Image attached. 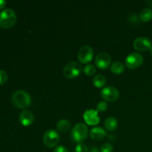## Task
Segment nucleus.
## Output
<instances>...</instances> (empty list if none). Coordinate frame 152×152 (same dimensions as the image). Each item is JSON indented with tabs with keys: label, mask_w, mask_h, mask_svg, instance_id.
<instances>
[{
	"label": "nucleus",
	"mask_w": 152,
	"mask_h": 152,
	"mask_svg": "<svg viewBox=\"0 0 152 152\" xmlns=\"http://www.w3.org/2000/svg\"><path fill=\"white\" fill-rule=\"evenodd\" d=\"M88 134V129L87 126L83 123H78L75 125L71 130V137L74 142L80 143L86 140Z\"/></svg>",
	"instance_id": "nucleus-3"
},
{
	"label": "nucleus",
	"mask_w": 152,
	"mask_h": 152,
	"mask_svg": "<svg viewBox=\"0 0 152 152\" xmlns=\"http://www.w3.org/2000/svg\"><path fill=\"white\" fill-rule=\"evenodd\" d=\"M151 55H152V47H151Z\"/></svg>",
	"instance_id": "nucleus-29"
},
{
	"label": "nucleus",
	"mask_w": 152,
	"mask_h": 152,
	"mask_svg": "<svg viewBox=\"0 0 152 152\" xmlns=\"http://www.w3.org/2000/svg\"><path fill=\"white\" fill-rule=\"evenodd\" d=\"M8 80L7 74L4 70H0V86L4 85Z\"/></svg>",
	"instance_id": "nucleus-21"
},
{
	"label": "nucleus",
	"mask_w": 152,
	"mask_h": 152,
	"mask_svg": "<svg viewBox=\"0 0 152 152\" xmlns=\"http://www.w3.org/2000/svg\"><path fill=\"white\" fill-rule=\"evenodd\" d=\"M101 97L106 102H115L120 96L119 91L113 86H107L102 89Z\"/></svg>",
	"instance_id": "nucleus-6"
},
{
	"label": "nucleus",
	"mask_w": 152,
	"mask_h": 152,
	"mask_svg": "<svg viewBox=\"0 0 152 152\" xmlns=\"http://www.w3.org/2000/svg\"><path fill=\"white\" fill-rule=\"evenodd\" d=\"M19 122L23 126H30L34 121V115L29 110H23L19 115Z\"/></svg>",
	"instance_id": "nucleus-12"
},
{
	"label": "nucleus",
	"mask_w": 152,
	"mask_h": 152,
	"mask_svg": "<svg viewBox=\"0 0 152 152\" xmlns=\"http://www.w3.org/2000/svg\"><path fill=\"white\" fill-rule=\"evenodd\" d=\"M94 50L89 45H84L78 52V59L81 63L87 64L93 59Z\"/></svg>",
	"instance_id": "nucleus-8"
},
{
	"label": "nucleus",
	"mask_w": 152,
	"mask_h": 152,
	"mask_svg": "<svg viewBox=\"0 0 152 152\" xmlns=\"http://www.w3.org/2000/svg\"><path fill=\"white\" fill-rule=\"evenodd\" d=\"M133 46L135 50L138 51L145 52L148 50H151L152 47V42L151 39L147 37H138L134 41Z\"/></svg>",
	"instance_id": "nucleus-9"
},
{
	"label": "nucleus",
	"mask_w": 152,
	"mask_h": 152,
	"mask_svg": "<svg viewBox=\"0 0 152 152\" xmlns=\"http://www.w3.org/2000/svg\"><path fill=\"white\" fill-rule=\"evenodd\" d=\"M125 63L127 68L135 69L139 68L143 63V56L139 53H132L126 58Z\"/></svg>",
	"instance_id": "nucleus-7"
},
{
	"label": "nucleus",
	"mask_w": 152,
	"mask_h": 152,
	"mask_svg": "<svg viewBox=\"0 0 152 152\" xmlns=\"http://www.w3.org/2000/svg\"><path fill=\"white\" fill-rule=\"evenodd\" d=\"M53 152H68L67 148L63 145H58L54 148Z\"/></svg>",
	"instance_id": "nucleus-25"
},
{
	"label": "nucleus",
	"mask_w": 152,
	"mask_h": 152,
	"mask_svg": "<svg viewBox=\"0 0 152 152\" xmlns=\"http://www.w3.org/2000/svg\"><path fill=\"white\" fill-rule=\"evenodd\" d=\"M83 72L87 76H93L96 72V68L93 65H87L83 68Z\"/></svg>",
	"instance_id": "nucleus-19"
},
{
	"label": "nucleus",
	"mask_w": 152,
	"mask_h": 152,
	"mask_svg": "<svg viewBox=\"0 0 152 152\" xmlns=\"http://www.w3.org/2000/svg\"><path fill=\"white\" fill-rule=\"evenodd\" d=\"M111 58L106 52H101L95 58V65L99 69H106L111 65Z\"/></svg>",
	"instance_id": "nucleus-10"
},
{
	"label": "nucleus",
	"mask_w": 152,
	"mask_h": 152,
	"mask_svg": "<svg viewBox=\"0 0 152 152\" xmlns=\"http://www.w3.org/2000/svg\"><path fill=\"white\" fill-rule=\"evenodd\" d=\"M111 71L115 74H120L124 72L125 66L122 62H115L111 65Z\"/></svg>",
	"instance_id": "nucleus-18"
},
{
	"label": "nucleus",
	"mask_w": 152,
	"mask_h": 152,
	"mask_svg": "<svg viewBox=\"0 0 152 152\" xmlns=\"http://www.w3.org/2000/svg\"><path fill=\"white\" fill-rule=\"evenodd\" d=\"M107 108H108V104L105 101L99 102L96 105V111L97 112H102V111H106Z\"/></svg>",
	"instance_id": "nucleus-23"
},
{
	"label": "nucleus",
	"mask_w": 152,
	"mask_h": 152,
	"mask_svg": "<svg viewBox=\"0 0 152 152\" xmlns=\"http://www.w3.org/2000/svg\"><path fill=\"white\" fill-rule=\"evenodd\" d=\"M113 150H114L113 145L108 142L103 143L100 148L101 152H113Z\"/></svg>",
	"instance_id": "nucleus-22"
},
{
	"label": "nucleus",
	"mask_w": 152,
	"mask_h": 152,
	"mask_svg": "<svg viewBox=\"0 0 152 152\" xmlns=\"http://www.w3.org/2000/svg\"><path fill=\"white\" fill-rule=\"evenodd\" d=\"M93 84L96 88H102L106 84V78L102 74L96 75L93 78Z\"/></svg>",
	"instance_id": "nucleus-16"
},
{
	"label": "nucleus",
	"mask_w": 152,
	"mask_h": 152,
	"mask_svg": "<svg viewBox=\"0 0 152 152\" xmlns=\"http://www.w3.org/2000/svg\"><path fill=\"white\" fill-rule=\"evenodd\" d=\"M140 19L142 22H149L152 19V10L150 8H145L140 12L139 15Z\"/></svg>",
	"instance_id": "nucleus-17"
},
{
	"label": "nucleus",
	"mask_w": 152,
	"mask_h": 152,
	"mask_svg": "<svg viewBox=\"0 0 152 152\" xmlns=\"http://www.w3.org/2000/svg\"><path fill=\"white\" fill-rule=\"evenodd\" d=\"M106 132L101 127H94L91 130L90 136L92 140L95 141H100L105 138Z\"/></svg>",
	"instance_id": "nucleus-13"
},
{
	"label": "nucleus",
	"mask_w": 152,
	"mask_h": 152,
	"mask_svg": "<svg viewBox=\"0 0 152 152\" xmlns=\"http://www.w3.org/2000/svg\"><path fill=\"white\" fill-rule=\"evenodd\" d=\"M16 14L11 9H5L0 13V27L8 29L15 25L16 22Z\"/></svg>",
	"instance_id": "nucleus-2"
},
{
	"label": "nucleus",
	"mask_w": 152,
	"mask_h": 152,
	"mask_svg": "<svg viewBox=\"0 0 152 152\" xmlns=\"http://www.w3.org/2000/svg\"><path fill=\"white\" fill-rule=\"evenodd\" d=\"M56 128L61 132H67L71 129V123L68 120L62 119L60 120L56 124Z\"/></svg>",
	"instance_id": "nucleus-15"
},
{
	"label": "nucleus",
	"mask_w": 152,
	"mask_h": 152,
	"mask_svg": "<svg viewBox=\"0 0 152 152\" xmlns=\"http://www.w3.org/2000/svg\"><path fill=\"white\" fill-rule=\"evenodd\" d=\"M81 64L76 61H71L66 64L63 70V74L66 78L68 79H74L78 77L82 72Z\"/></svg>",
	"instance_id": "nucleus-4"
},
{
	"label": "nucleus",
	"mask_w": 152,
	"mask_h": 152,
	"mask_svg": "<svg viewBox=\"0 0 152 152\" xmlns=\"http://www.w3.org/2000/svg\"><path fill=\"white\" fill-rule=\"evenodd\" d=\"M83 118H84L85 122L89 126H96L99 124L100 121V118L99 117L98 112L96 110L94 109H89L85 111L83 114Z\"/></svg>",
	"instance_id": "nucleus-11"
},
{
	"label": "nucleus",
	"mask_w": 152,
	"mask_h": 152,
	"mask_svg": "<svg viewBox=\"0 0 152 152\" xmlns=\"http://www.w3.org/2000/svg\"><path fill=\"white\" fill-rule=\"evenodd\" d=\"M60 140L59 133L54 129H49L45 132L43 136V143L47 148H54Z\"/></svg>",
	"instance_id": "nucleus-5"
},
{
	"label": "nucleus",
	"mask_w": 152,
	"mask_h": 152,
	"mask_svg": "<svg viewBox=\"0 0 152 152\" xmlns=\"http://www.w3.org/2000/svg\"><path fill=\"white\" fill-rule=\"evenodd\" d=\"M146 3L148 5L150 6V7H152V0H148V1H146Z\"/></svg>",
	"instance_id": "nucleus-28"
},
{
	"label": "nucleus",
	"mask_w": 152,
	"mask_h": 152,
	"mask_svg": "<svg viewBox=\"0 0 152 152\" xmlns=\"http://www.w3.org/2000/svg\"><path fill=\"white\" fill-rule=\"evenodd\" d=\"M12 104L19 109H25L31 103V97L25 91L19 90L15 92L11 97Z\"/></svg>",
	"instance_id": "nucleus-1"
},
{
	"label": "nucleus",
	"mask_w": 152,
	"mask_h": 152,
	"mask_svg": "<svg viewBox=\"0 0 152 152\" xmlns=\"http://www.w3.org/2000/svg\"><path fill=\"white\" fill-rule=\"evenodd\" d=\"M118 126V122L115 117H109L105 120V127L109 132H113L115 130Z\"/></svg>",
	"instance_id": "nucleus-14"
},
{
	"label": "nucleus",
	"mask_w": 152,
	"mask_h": 152,
	"mask_svg": "<svg viewBox=\"0 0 152 152\" xmlns=\"http://www.w3.org/2000/svg\"><path fill=\"white\" fill-rule=\"evenodd\" d=\"M91 152H99V150L96 147H92L91 149Z\"/></svg>",
	"instance_id": "nucleus-27"
},
{
	"label": "nucleus",
	"mask_w": 152,
	"mask_h": 152,
	"mask_svg": "<svg viewBox=\"0 0 152 152\" xmlns=\"http://www.w3.org/2000/svg\"><path fill=\"white\" fill-rule=\"evenodd\" d=\"M75 152H88V148L85 143L80 142V143H77L76 146Z\"/></svg>",
	"instance_id": "nucleus-20"
},
{
	"label": "nucleus",
	"mask_w": 152,
	"mask_h": 152,
	"mask_svg": "<svg viewBox=\"0 0 152 152\" xmlns=\"http://www.w3.org/2000/svg\"><path fill=\"white\" fill-rule=\"evenodd\" d=\"M140 16H138L137 14H132L129 17V22L133 25H137L140 23Z\"/></svg>",
	"instance_id": "nucleus-24"
},
{
	"label": "nucleus",
	"mask_w": 152,
	"mask_h": 152,
	"mask_svg": "<svg viewBox=\"0 0 152 152\" xmlns=\"http://www.w3.org/2000/svg\"><path fill=\"white\" fill-rule=\"evenodd\" d=\"M6 1L4 0H0V10H1L2 8H4L6 5Z\"/></svg>",
	"instance_id": "nucleus-26"
}]
</instances>
